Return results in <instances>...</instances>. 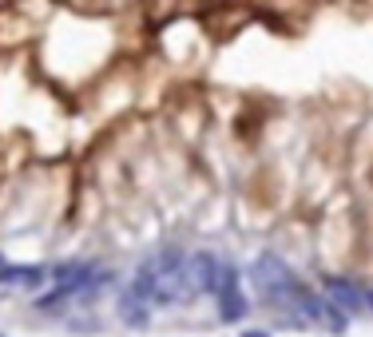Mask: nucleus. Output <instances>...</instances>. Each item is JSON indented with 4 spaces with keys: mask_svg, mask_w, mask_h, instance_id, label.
Masks as SVG:
<instances>
[{
    "mask_svg": "<svg viewBox=\"0 0 373 337\" xmlns=\"http://www.w3.org/2000/svg\"><path fill=\"white\" fill-rule=\"evenodd\" d=\"M222 262L214 250H191L187 254V266H183V278L191 286L195 297H214L219 294V282H222Z\"/></svg>",
    "mask_w": 373,
    "mask_h": 337,
    "instance_id": "f257e3e1",
    "label": "nucleus"
},
{
    "mask_svg": "<svg viewBox=\"0 0 373 337\" xmlns=\"http://www.w3.org/2000/svg\"><path fill=\"white\" fill-rule=\"evenodd\" d=\"M242 337H270V333H263V329H242Z\"/></svg>",
    "mask_w": 373,
    "mask_h": 337,
    "instance_id": "f03ea898",
    "label": "nucleus"
},
{
    "mask_svg": "<svg viewBox=\"0 0 373 337\" xmlns=\"http://www.w3.org/2000/svg\"><path fill=\"white\" fill-rule=\"evenodd\" d=\"M4 266H8V258H4V254H0V270H4Z\"/></svg>",
    "mask_w": 373,
    "mask_h": 337,
    "instance_id": "7ed1b4c3",
    "label": "nucleus"
}]
</instances>
